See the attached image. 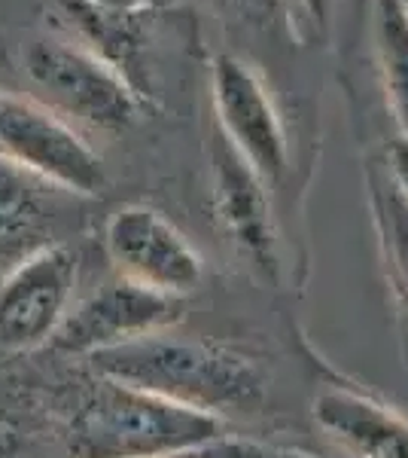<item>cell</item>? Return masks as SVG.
<instances>
[{"label":"cell","mask_w":408,"mask_h":458,"mask_svg":"<svg viewBox=\"0 0 408 458\" xmlns=\"http://www.w3.org/2000/svg\"><path fill=\"white\" fill-rule=\"evenodd\" d=\"M34 98L71 125L122 131L137 123L144 95L79 37H37L21 53Z\"/></svg>","instance_id":"3957f363"},{"label":"cell","mask_w":408,"mask_h":458,"mask_svg":"<svg viewBox=\"0 0 408 458\" xmlns=\"http://www.w3.org/2000/svg\"><path fill=\"white\" fill-rule=\"evenodd\" d=\"M235 13L262 28V31H278V28H293V0H226Z\"/></svg>","instance_id":"5bb4252c"},{"label":"cell","mask_w":408,"mask_h":458,"mask_svg":"<svg viewBox=\"0 0 408 458\" xmlns=\"http://www.w3.org/2000/svg\"><path fill=\"white\" fill-rule=\"evenodd\" d=\"M0 162L77 196L104 187V162L83 131L46 105L0 89Z\"/></svg>","instance_id":"277c9868"},{"label":"cell","mask_w":408,"mask_h":458,"mask_svg":"<svg viewBox=\"0 0 408 458\" xmlns=\"http://www.w3.org/2000/svg\"><path fill=\"white\" fill-rule=\"evenodd\" d=\"M180 321V300L155 293L135 282H116L98 287L86 300L73 302L62 330L52 339L58 352L95 358L101 352L137 343L144 336L171 330Z\"/></svg>","instance_id":"ba28073f"},{"label":"cell","mask_w":408,"mask_h":458,"mask_svg":"<svg viewBox=\"0 0 408 458\" xmlns=\"http://www.w3.org/2000/svg\"><path fill=\"white\" fill-rule=\"evenodd\" d=\"M211 183L220 226L238 250V257L247 260L259 278L278 282L280 242L269 193H265L269 183L220 135V129H213L211 135Z\"/></svg>","instance_id":"9c48e42d"},{"label":"cell","mask_w":408,"mask_h":458,"mask_svg":"<svg viewBox=\"0 0 408 458\" xmlns=\"http://www.w3.org/2000/svg\"><path fill=\"white\" fill-rule=\"evenodd\" d=\"M177 458H314V455L293 446H280V443L217 431L213 437L196 443V446L180 453Z\"/></svg>","instance_id":"4fadbf2b"},{"label":"cell","mask_w":408,"mask_h":458,"mask_svg":"<svg viewBox=\"0 0 408 458\" xmlns=\"http://www.w3.org/2000/svg\"><path fill=\"white\" fill-rule=\"evenodd\" d=\"M375 49L393 120L408 138V16L396 0H375Z\"/></svg>","instance_id":"7c38bea8"},{"label":"cell","mask_w":408,"mask_h":458,"mask_svg":"<svg viewBox=\"0 0 408 458\" xmlns=\"http://www.w3.org/2000/svg\"><path fill=\"white\" fill-rule=\"evenodd\" d=\"M396 4L403 6V13H405V16H408V0H396Z\"/></svg>","instance_id":"ac0fdd59"},{"label":"cell","mask_w":408,"mask_h":458,"mask_svg":"<svg viewBox=\"0 0 408 458\" xmlns=\"http://www.w3.org/2000/svg\"><path fill=\"white\" fill-rule=\"evenodd\" d=\"M104 250L125 282L177 297L202 284L204 263L196 245L153 205H122L104 224Z\"/></svg>","instance_id":"8992f818"},{"label":"cell","mask_w":408,"mask_h":458,"mask_svg":"<svg viewBox=\"0 0 408 458\" xmlns=\"http://www.w3.org/2000/svg\"><path fill=\"white\" fill-rule=\"evenodd\" d=\"M211 95L220 135L265 183L280 181L289 165V144L280 110L259 71L238 55L222 53L211 68Z\"/></svg>","instance_id":"52a82bcc"},{"label":"cell","mask_w":408,"mask_h":458,"mask_svg":"<svg viewBox=\"0 0 408 458\" xmlns=\"http://www.w3.org/2000/svg\"><path fill=\"white\" fill-rule=\"evenodd\" d=\"M387 177L396 193L408 202V138H396L387 150Z\"/></svg>","instance_id":"9a60e30c"},{"label":"cell","mask_w":408,"mask_h":458,"mask_svg":"<svg viewBox=\"0 0 408 458\" xmlns=\"http://www.w3.org/2000/svg\"><path fill=\"white\" fill-rule=\"evenodd\" d=\"M79 254L68 242L34 250L0 278V349L34 352L55 339L77 302Z\"/></svg>","instance_id":"5b68a950"},{"label":"cell","mask_w":408,"mask_h":458,"mask_svg":"<svg viewBox=\"0 0 408 458\" xmlns=\"http://www.w3.org/2000/svg\"><path fill=\"white\" fill-rule=\"evenodd\" d=\"M314 422L347 458H408V419L357 388H326Z\"/></svg>","instance_id":"30bf717a"},{"label":"cell","mask_w":408,"mask_h":458,"mask_svg":"<svg viewBox=\"0 0 408 458\" xmlns=\"http://www.w3.org/2000/svg\"><path fill=\"white\" fill-rule=\"evenodd\" d=\"M92 370L220 422L226 416H254L265 403V376L254 360L229 345L171 330L95 354Z\"/></svg>","instance_id":"6da1fadb"},{"label":"cell","mask_w":408,"mask_h":458,"mask_svg":"<svg viewBox=\"0 0 408 458\" xmlns=\"http://www.w3.org/2000/svg\"><path fill=\"white\" fill-rule=\"evenodd\" d=\"M58 193L64 190L0 162V263H6V269L34 250L62 242L55 239Z\"/></svg>","instance_id":"8fae6325"},{"label":"cell","mask_w":408,"mask_h":458,"mask_svg":"<svg viewBox=\"0 0 408 458\" xmlns=\"http://www.w3.org/2000/svg\"><path fill=\"white\" fill-rule=\"evenodd\" d=\"M88 4H101V6H137L140 0H88Z\"/></svg>","instance_id":"e0dca14e"},{"label":"cell","mask_w":408,"mask_h":458,"mask_svg":"<svg viewBox=\"0 0 408 458\" xmlns=\"http://www.w3.org/2000/svg\"><path fill=\"white\" fill-rule=\"evenodd\" d=\"M217 431L220 419L95 376L71 412L64 437L71 458H177Z\"/></svg>","instance_id":"7a4b0ae2"},{"label":"cell","mask_w":408,"mask_h":458,"mask_svg":"<svg viewBox=\"0 0 408 458\" xmlns=\"http://www.w3.org/2000/svg\"><path fill=\"white\" fill-rule=\"evenodd\" d=\"M296 10L305 16L311 25H329V13H332V0H293Z\"/></svg>","instance_id":"2e32d148"}]
</instances>
